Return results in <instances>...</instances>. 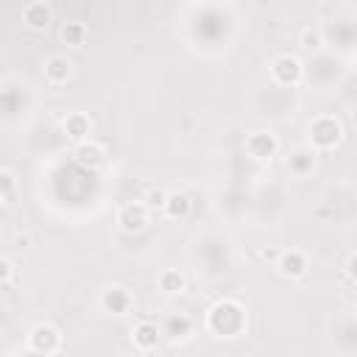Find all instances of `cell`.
<instances>
[{"instance_id":"obj_17","label":"cell","mask_w":357,"mask_h":357,"mask_svg":"<svg viewBox=\"0 0 357 357\" xmlns=\"http://www.w3.org/2000/svg\"><path fill=\"white\" fill-rule=\"evenodd\" d=\"M162 212H165L167 218H173V220L187 218V215H190V198H187L184 192H170V195H167V204H165Z\"/></svg>"},{"instance_id":"obj_6","label":"cell","mask_w":357,"mask_h":357,"mask_svg":"<svg viewBox=\"0 0 357 357\" xmlns=\"http://www.w3.org/2000/svg\"><path fill=\"white\" fill-rule=\"evenodd\" d=\"M279 151V139L271 131H254L245 137V156L254 162H268Z\"/></svg>"},{"instance_id":"obj_11","label":"cell","mask_w":357,"mask_h":357,"mask_svg":"<svg viewBox=\"0 0 357 357\" xmlns=\"http://www.w3.org/2000/svg\"><path fill=\"white\" fill-rule=\"evenodd\" d=\"M287 170H290L293 176H298V178L310 176V173L315 170V151H312V148H298V151H293V153L287 156Z\"/></svg>"},{"instance_id":"obj_7","label":"cell","mask_w":357,"mask_h":357,"mask_svg":"<svg viewBox=\"0 0 357 357\" xmlns=\"http://www.w3.org/2000/svg\"><path fill=\"white\" fill-rule=\"evenodd\" d=\"M276 271L284 279H301V276H307V257L301 251H296V248L282 251L276 257Z\"/></svg>"},{"instance_id":"obj_10","label":"cell","mask_w":357,"mask_h":357,"mask_svg":"<svg viewBox=\"0 0 357 357\" xmlns=\"http://www.w3.org/2000/svg\"><path fill=\"white\" fill-rule=\"evenodd\" d=\"M50 17H53V11H50V6L42 3V0H33V3H28V6L22 8V22H25L31 31H45V28L50 25Z\"/></svg>"},{"instance_id":"obj_21","label":"cell","mask_w":357,"mask_h":357,"mask_svg":"<svg viewBox=\"0 0 357 357\" xmlns=\"http://www.w3.org/2000/svg\"><path fill=\"white\" fill-rule=\"evenodd\" d=\"M167 195H170V192H165V190H151V192L145 195V204H148L151 209H156V206H159V209H165Z\"/></svg>"},{"instance_id":"obj_9","label":"cell","mask_w":357,"mask_h":357,"mask_svg":"<svg viewBox=\"0 0 357 357\" xmlns=\"http://www.w3.org/2000/svg\"><path fill=\"white\" fill-rule=\"evenodd\" d=\"M61 128H64V137H67V139H73V142L81 145V142H86V137H89V131H92V120H89L84 112H73V114L64 117Z\"/></svg>"},{"instance_id":"obj_18","label":"cell","mask_w":357,"mask_h":357,"mask_svg":"<svg viewBox=\"0 0 357 357\" xmlns=\"http://www.w3.org/2000/svg\"><path fill=\"white\" fill-rule=\"evenodd\" d=\"M190 329H192V324H190V318H187V315H173V318H167L165 335H167L170 340H187Z\"/></svg>"},{"instance_id":"obj_4","label":"cell","mask_w":357,"mask_h":357,"mask_svg":"<svg viewBox=\"0 0 357 357\" xmlns=\"http://www.w3.org/2000/svg\"><path fill=\"white\" fill-rule=\"evenodd\" d=\"M28 349L36 351V354H56L61 349V335L53 324H36L31 332H28Z\"/></svg>"},{"instance_id":"obj_3","label":"cell","mask_w":357,"mask_h":357,"mask_svg":"<svg viewBox=\"0 0 357 357\" xmlns=\"http://www.w3.org/2000/svg\"><path fill=\"white\" fill-rule=\"evenodd\" d=\"M271 78H273L279 86H296V84H301V78H304V67H301V61H298L296 56L282 53V56H276V59L271 61Z\"/></svg>"},{"instance_id":"obj_22","label":"cell","mask_w":357,"mask_h":357,"mask_svg":"<svg viewBox=\"0 0 357 357\" xmlns=\"http://www.w3.org/2000/svg\"><path fill=\"white\" fill-rule=\"evenodd\" d=\"M0 282H3V287H8L14 282V262L8 257L0 259Z\"/></svg>"},{"instance_id":"obj_23","label":"cell","mask_w":357,"mask_h":357,"mask_svg":"<svg viewBox=\"0 0 357 357\" xmlns=\"http://www.w3.org/2000/svg\"><path fill=\"white\" fill-rule=\"evenodd\" d=\"M346 276H349L351 282H357V251L346 259Z\"/></svg>"},{"instance_id":"obj_14","label":"cell","mask_w":357,"mask_h":357,"mask_svg":"<svg viewBox=\"0 0 357 357\" xmlns=\"http://www.w3.org/2000/svg\"><path fill=\"white\" fill-rule=\"evenodd\" d=\"M59 39L67 45V47H81L86 42V25L78 22V20H70L59 28Z\"/></svg>"},{"instance_id":"obj_13","label":"cell","mask_w":357,"mask_h":357,"mask_svg":"<svg viewBox=\"0 0 357 357\" xmlns=\"http://www.w3.org/2000/svg\"><path fill=\"white\" fill-rule=\"evenodd\" d=\"M75 159H78V165H84L89 170H98V167L106 165V153H103V148L98 142H81L75 148Z\"/></svg>"},{"instance_id":"obj_2","label":"cell","mask_w":357,"mask_h":357,"mask_svg":"<svg viewBox=\"0 0 357 357\" xmlns=\"http://www.w3.org/2000/svg\"><path fill=\"white\" fill-rule=\"evenodd\" d=\"M310 145H312V151H329V148H335L337 142H340V137H343V128H340V123L335 120V117H315L312 123H310Z\"/></svg>"},{"instance_id":"obj_16","label":"cell","mask_w":357,"mask_h":357,"mask_svg":"<svg viewBox=\"0 0 357 357\" xmlns=\"http://www.w3.org/2000/svg\"><path fill=\"white\" fill-rule=\"evenodd\" d=\"M45 78L50 84H64L70 78V61L64 56H50L45 61Z\"/></svg>"},{"instance_id":"obj_20","label":"cell","mask_w":357,"mask_h":357,"mask_svg":"<svg viewBox=\"0 0 357 357\" xmlns=\"http://www.w3.org/2000/svg\"><path fill=\"white\" fill-rule=\"evenodd\" d=\"M0 184H3V206L8 209L11 201H14V173L11 170H3L0 173Z\"/></svg>"},{"instance_id":"obj_12","label":"cell","mask_w":357,"mask_h":357,"mask_svg":"<svg viewBox=\"0 0 357 357\" xmlns=\"http://www.w3.org/2000/svg\"><path fill=\"white\" fill-rule=\"evenodd\" d=\"M131 340H134V346H137L139 351H151V349H156V343H159V329H156V324H151V321H139V324L131 329Z\"/></svg>"},{"instance_id":"obj_5","label":"cell","mask_w":357,"mask_h":357,"mask_svg":"<svg viewBox=\"0 0 357 357\" xmlns=\"http://www.w3.org/2000/svg\"><path fill=\"white\" fill-rule=\"evenodd\" d=\"M151 223V206L145 201H128L117 209V226L123 231H142Z\"/></svg>"},{"instance_id":"obj_1","label":"cell","mask_w":357,"mask_h":357,"mask_svg":"<svg viewBox=\"0 0 357 357\" xmlns=\"http://www.w3.org/2000/svg\"><path fill=\"white\" fill-rule=\"evenodd\" d=\"M206 326L218 337H234L245 326V312L237 301H218L206 315Z\"/></svg>"},{"instance_id":"obj_19","label":"cell","mask_w":357,"mask_h":357,"mask_svg":"<svg viewBox=\"0 0 357 357\" xmlns=\"http://www.w3.org/2000/svg\"><path fill=\"white\" fill-rule=\"evenodd\" d=\"M298 42H301V47H304V50H318V47L324 45L321 31H318V28H312V25H307V28L301 31V39H298Z\"/></svg>"},{"instance_id":"obj_8","label":"cell","mask_w":357,"mask_h":357,"mask_svg":"<svg viewBox=\"0 0 357 357\" xmlns=\"http://www.w3.org/2000/svg\"><path fill=\"white\" fill-rule=\"evenodd\" d=\"M100 304H103V310H106V312H112V315H126V312L131 310L134 298H131V293H128L126 287L114 284V287H106V290H103Z\"/></svg>"},{"instance_id":"obj_15","label":"cell","mask_w":357,"mask_h":357,"mask_svg":"<svg viewBox=\"0 0 357 357\" xmlns=\"http://www.w3.org/2000/svg\"><path fill=\"white\" fill-rule=\"evenodd\" d=\"M159 290L167 293V296H176V293H184L187 290V276L176 268H167L159 273Z\"/></svg>"}]
</instances>
